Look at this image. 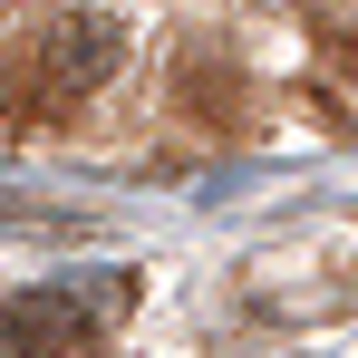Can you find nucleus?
<instances>
[{"instance_id": "obj_2", "label": "nucleus", "mask_w": 358, "mask_h": 358, "mask_svg": "<svg viewBox=\"0 0 358 358\" xmlns=\"http://www.w3.org/2000/svg\"><path fill=\"white\" fill-rule=\"evenodd\" d=\"M117 59H126L117 20H97V10H68L59 29H49V49H39V78H49V97H78V87H97Z\"/></svg>"}, {"instance_id": "obj_1", "label": "nucleus", "mask_w": 358, "mask_h": 358, "mask_svg": "<svg viewBox=\"0 0 358 358\" xmlns=\"http://www.w3.org/2000/svg\"><path fill=\"white\" fill-rule=\"evenodd\" d=\"M107 310H78V291H20L0 310V349L10 358H97Z\"/></svg>"}]
</instances>
